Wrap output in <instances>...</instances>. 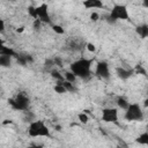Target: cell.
<instances>
[{
    "instance_id": "1",
    "label": "cell",
    "mask_w": 148,
    "mask_h": 148,
    "mask_svg": "<svg viewBox=\"0 0 148 148\" xmlns=\"http://www.w3.org/2000/svg\"><path fill=\"white\" fill-rule=\"evenodd\" d=\"M92 59L80 58L69 65V71L76 76V79H89L91 76Z\"/></svg>"
},
{
    "instance_id": "2",
    "label": "cell",
    "mask_w": 148,
    "mask_h": 148,
    "mask_svg": "<svg viewBox=\"0 0 148 148\" xmlns=\"http://www.w3.org/2000/svg\"><path fill=\"white\" fill-rule=\"evenodd\" d=\"M27 133L30 138H51V132L43 120H31Z\"/></svg>"
},
{
    "instance_id": "3",
    "label": "cell",
    "mask_w": 148,
    "mask_h": 148,
    "mask_svg": "<svg viewBox=\"0 0 148 148\" xmlns=\"http://www.w3.org/2000/svg\"><path fill=\"white\" fill-rule=\"evenodd\" d=\"M8 104L15 111H28L30 106V98L24 92H18L16 96L8 99Z\"/></svg>"
},
{
    "instance_id": "4",
    "label": "cell",
    "mask_w": 148,
    "mask_h": 148,
    "mask_svg": "<svg viewBox=\"0 0 148 148\" xmlns=\"http://www.w3.org/2000/svg\"><path fill=\"white\" fill-rule=\"evenodd\" d=\"M124 118L127 121H142L143 118H145V112H143L140 104L130 103V105L125 110Z\"/></svg>"
},
{
    "instance_id": "5",
    "label": "cell",
    "mask_w": 148,
    "mask_h": 148,
    "mask_svg": "<svg viewBox=\"0 0 148 148\" xmlns=\"http://www.w3.org/2000/svg\"><path fill=\"white\" fill-rule=\"evenodd\" d=\"M108 18H109L110 22L127 21V20H130V13H128L127 7L125 5H121V3H116L111 8Z\"/></svg>"
},
{
    "instance_id": "6",
    "label": "cell",
    "mask_w": 148,
    "mask_h": 148,
    "mask_svg": "<svg viewBox=\"0 0 148 148\" xmlns=\"http://www.w3.org/2000/svg\"><path fill=\"white\" fill-rule=\"evenodd\" d=\"M36 18L40 23L51 24V16L49 13V6L46 3H40L39 6H36Z\"/></svg>"
},
{
    "instance_id": "7",
    "label": "cell",
    "mask_w": 148,
    "mask_h": 148,
    "mask_svg": "<svg viewBox=\"0 0 148 148\" xmlns=\"http://www.w3.org/2000/svg\"><path fill=\"white\" fill-rule=\"evenodd\" d=\"M101 119L104 123H118V109L117 108H104L102 109Z\"/></svg>"
},
{
    "instance_id": "8",
    "label": "cell",
    "mask_w": 148,
    "mask_h": 148,
    "mask_svg": "<svg viewBox=\"0 0 148 148\" xmlns=\"http://www.w3.org/2000/svg\"><path fill=\"white\" fill-rule=\"evenodd\" d=\"M95 75L98 76L99 79H104L108 80L110 77V68H109V64L104 60L97 61L96 62V67H95Z\"/></svg>"
},
{
    "instance_id": "9",
    "label": "cell",
    "mask_w": 148,
    "mask_h": 148,
    "mask_svg": "<svg viewBox=\"0 0 148 148\" xmlns=\"http://www.w3.org/2000/svg\"><path fill=\"white\" fill-rule=\"evenodd\" d=\"M83 7L87 9H103L104 3L101 0H86L83 1Z\"/></svg>"
},
{
    "instance_id": "10",
    "label": "cell",
    "mask_w": 148,
    "mask_h": 148,
    "mask_svg": "<svg viewBox=\"0 0 148 148\" xmlns=\"http://www.w3.org/2000/svg\"><path fill=\"white\" fill-rule=\"evenodd\" d=\"M117 76L121 80H128L133 74H134V69H128V68H124V67H117L116 69Z\"/></svg>"
},
{
    "instance_id": "11",
    "label": "cell",
    "mask_w": 148,
    "mask_h": 148,
    "mask_svg": "<svg viewBox=\"0 0 148 148\" xmlns=\"http://www.w3.org/2000/svg\"><path fill=\"white\" fill-rule=\"evenodd\" d=\"M0 56H8V57L13 58V57H16L17 53H16V51L13 47L5 45L3 40L0 39Z\"/></svg>"
},
{
    "instance_id": "12",
    "label": "cell",
    "mask_w": 148,
    "mask_h": 148,
    "mask_svg": "<svg viewBox=\"0 0 148 148\" xmlns=\"http://www.w3.org/2000/svg\"><path fill=\"white\" fill-rule=\"evenodd\" d=\"M15 58H16V61L20 65H22V66H25V65H28V64H30V62L34 61L32 56L31 54H28V53H22V54H18L17 53V56Z\"/></svg>"
},
{
    "instance_id": "13",
    "label": "cell",
    "mask_w": 148,
    "mask_h": 148,
    "mask_svg": "<svg viewBox=\"0 0 148 148\" xmlns=\"http://www.w3.org/2000/svg\"><path fill=\"white\" fill-rule=\"evenodd\" d=\"M135 31H136V34H138L142 39L147 38V37H148V24L142 23V24L138 25V27L135 28Z\"/></svg>"
},
{
    "instance_id": "14",
    "label": "cell",
    "mask_w": 148,
    "mask_h": 148,
    "mask_svg": "<svg viewBox=\"0 0 148 148\" xmlns=\"http://www.w3.org/2000/svg\"><path fill=\"white\" fill-rule=\"evenodd\" d=\"M116 104H117V109H121V110L125 111V110L127 109V106L130 105V102H128L125 97L118 96L117 99H116Z\"/></svg>"
},
{
    "instance_id": "15",
    "label": "cell",
    "mask_w": 148,
    "mask_h": 148,
    "mask_svg": "<svg viewBox=\"0 0 148 148\" xmlns=\"http://www.w3.org/2000/svg\"><path fill=\"white\" fill-rule=\"evenodd\" d=\"M135 142L141 146H147L148 145V132H142L141 134H139L135 139Z\"/></svg>"
},
{
    "instance_id": "16",
    "label": "cell",
    "mask_w": 148,
    "mask_h": 148,
    "mask_svg": "<svg viewBox=\"0 0 148 148\" xmlns=\"http://www.w3.org/2000/svg\"><path fill=\"white\" fill-rule=\"evenodd\" d=\"M50 74H51V76L56 80V82H62V81H65V77H64V74H61L57 68H53V69H51L50 71Z\"/></svg>"
},
{
    "instance_id": "17",
    "label": "cell",
    "mask_w": 148,
    "mask_h": 148,
    "mask_svg": "<svg viewBox=\"0 0 148 148\" xmlns=\"http://www.w3.org/2000/svg\"><path fill=\"white\" fill-rule=\"evenodd\" d=\"M12 65V57L0 56V67H9Z\"/></svg>"
},
{
    "instance_id": "18",
    "label": "cell",
    "mask_w": 148,
    "mask_h": 148,
    "mask_svg": "<svg viewBox=\"0 0 148 148\" xmlns=\"http://www.w3.org/2000/svg\"><path fill=\"white\" fill-rule=\"evenodd\" d=\"M64 77H65V81H67V82H69V83H75V81H76V76H75L69 69H68V71H65Z\"/></svg>"
},
{
    "instance_id": "19",
    "label": "cell",
    "mask_w": 148,
    "mask_h": 148,
    "mask_svg": "<svg viewBox=\"0 0 148 148\" xmlns=\"http://www.w3.org/2000/svg\"><path fill=\"white\" fill-rule=\"evenodd\" d=\"M77 119H79V121L82 123V124H87V123L89 121V117H88V114H87L84 111H82V112H80V113L77 114Z\"/></svg>"
},
{
    "instance_id": "20",
    "label": "cell",
    "mask_w": 148,
    "mask_h": 148,
    "mask_svg": "<svg viewBox=\"0 0 148 148\" xmlns=\"http://www.w3.org/2000/svg\"><path fill=\"white\" fill-rule=\"evenodd\" d=\"M53 89H54V91H56V92H58V94H65V92H67V90L65 89V87L62 86V83H61V82H57Z\"/></svg>"
},
{
    "instance_id": "21",
    "label": "cell",
    "mask_w": 148,
    "mask_h": 148,
    "mask_svg": "<svg viewBox=\"0 0 148 148\" xmlns=\"http://www.w3.org/2000/svg\"><path fill=\"white\" fill-rule=\"evenodd\" d=\"M44 67H45L46 69H49V71H51V69L56 68L54 62H53V59H52V58H47V59L44 61Z\"/></svg>"
},
{
    "instance_id": "22",
    "label": "cell",
    "mask_w": 148,
    "mask_h": 148,
    "mask_svg": "<svg viewBox=\"0 0 148 148\" xmlns=\"http://www.w3.org/2000/svg\"><path fill=\"white\" fill-rule=\"evenodd\" d=\"M61 83H62V86L65 87V89H66L67 91H74V90L76 89L75 86H74V83H69V82H67V81H62Z\"/></svg>"
},
{
    "instance_id": "23",
    "label": "cell",
    "mask_w": 148,
    "mask_h": 148,
    "mask_svg": "<svg viewBox=\"0 0 148 148\" xmlns=\"http://www.w3.org/2000/svg\"><path fill=\"white\" fill-rule=\"evenodd\" d=\"M52 29H53V31L56 34H59V35H64L65 34V29L61 25H59V24H53L52 25Z\"/></svg>"
},
{
    "instance_id": "24",
    "label": "cell",
    "mask_w": 148,
    "mask_h": 148,
    "mask_svg": "<svg viewBox=\"0 0 148 148\" xmlns=\"http://www.w3.org/2000/svg\"><path fill=\"white\" fill-rule=\"evenodd\" d=\"M28 14H29V16H31L32 18L37 20V18H36V6H29V7H28Z\"/></svg>"
},
{
    "instance_id": "25",
    "label": "cell",
    "mask_w": 148,
    "mask_h": 148,
    "mask_svg": "<svg viewBox=\"0 0 148 148\" xmlns=\"http://www.w3.org/2000/svg\"><path fill=\"white\" fill-rule=\"evenodd\" d=\"M52 59H53V62H54L56 67H62V59L60 57H54Z\"/></svg>"
},
{
    "instance_id": "26",
    "label": "cell",
    "mask_w": 148,
    "mask_h": 148,
    "mask_svg": "<svg viewBox=\"0 0 148 148\" xmlns=\"http://www.w3.org/2000/svg\"><path fill=\"white\" fill-rule=\"evenodd\" d=\"M134 73H139V74H142V75H146V69L141 66V65H138L136 67H135V69H134Z\"/></svg>"
},
{
    "instance_id": "27",
    "label": "cell",
    "mask_w": 148,
    "mask_h": 148,
    "mask_svg": "<svg viewBox=\"0 0 148 148\" xmlns=\"http://www.w3.org/2000/svg\"><path fill=\"white\" fill-rule=\"evenodd\" d=\"M98 18H99V14H98V13L92 12V13L90 14V20H91V21L96 22V21H98Z\"/></svg>"
},
{
    "instance_id": "28",
    "label": "cell",
    "mask_w": 148,
    "mask_h": 148,
    "mask_svg": "<svg viewBox=\"0 0 148 148\" xmlns=\"http://www.w3.org/2000/svg\"><path fill=\"white\" fill-rule=\"evenodd\" d=\"M87 50L89 51V52H95L96 51V46L92 44V43H87Z\"/></svg>"
},
{
    "instance_id": "29",
    "label": "cell",
    "mask_w": 148,
    "mask_h": 148,
    "mask_svg": "<svg viewBox=\"0 0 148 148\" xmlns=\"http://www.w3.org/2000/svg\"><path fill=\"white\" fill-rule=\"evenodd\" d=\"M6 30V25H5V21L0 18V34H3Z\"/></svg>"
},
{
    "instance_id": "30",
    "label": "cell",
    "mask_w": 148,
    "mask_h": 148,
    "mask_svg": "<svg viewBox=\"0 0 148 148\" xmlns=\"http://www.w3.org/2000/svg\"><path fill=\"white\" fill-rule=\"evenodd\" d=\"M27 148H44L42 145H36V143H32V145H30V146H28Z\"/></svg>"
},
{
    "instance_id": "31",
    "label": "cell",
    "mask_w": 148,
    "mask_h": 148,
    "mask_svg": "<svg viewBox=\"0 0 148 148\" xmlns=\"http://www.w3.org/2000/svg\"><path fill=\"white\" fill-rule=\"evenodd\" d=\"M23 30H24V28H23V27H21L20 29H17V32H22Z\"/></svg>"
},
{
    "instance_id": "32",
    "label": "cell",
    "mask_w": 148,
    "mask_h": 148,
    "mask_svg": "<svg viewBox=\"0 0 148 148\" xmlns=\"http://www.w3.org/2000/svg\"><path fill=\"white\" fill-rule=\"evenodd\" d=\"M116 148H124V147H121V146H117Z\"/></svg>"
}]
</instances>
